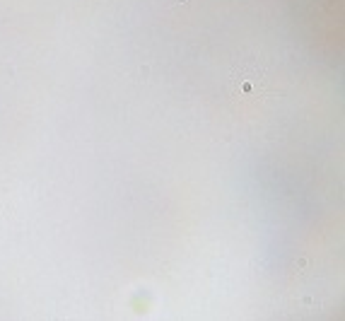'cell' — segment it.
Listing matches in <instances>:
<instances>
[{
	"label": "cell",
	"mask_w": 345,
	"mask_h": 321,
	"mask_svg": "<svg viewBox=\"0 0 345 321\" xmlns=\"http://www.w3.org/2000/svg\"><path fill=\"white\" fill-rule=\"evenodd\" d=\"M229 90L241 99H263L270 92L268 70L258 63H244L229 75Z\"/></svg>",
	"instance_id": "cell-1"
},
{
	"label": "cell",
	"mask_w": 345,
	"mask_h": 321,
	"mask_svg": "<svg viewBox=\"0 0 345 321\" xmlns=\"http://www.w3.org/2000/svg\"><path fill=\"white\" fill-rule=\"evenodd\" d=\"M179 2H181V5H183V2H186V0H179Z\"/></svg>",
	"instance_id": "cell-2"
}]
</instances>
